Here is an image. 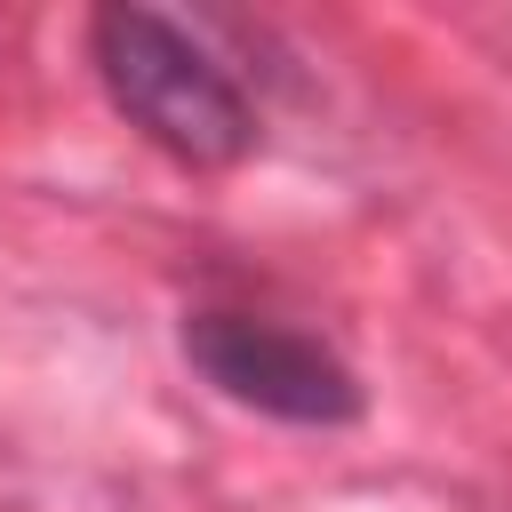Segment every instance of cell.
<instances>
[{"label":"cell","mask_w":512,"mask_h":512,"mask_svg":"<svg viewBox=\"0 0 512 512\" xmlns=\"http://www.w3.org/2000/svg\"><path fill=\"white\" fill-rule=\"evenodd\" d=\"M88 64L112 96V112L160 144L184 168H232L256 152V112L240 96V80L160 8L112 0L88 16Z\"/></svg>","instance_id":"6da1fadb"},{"label":"cell","mask_w":512,"mask_h":512,"mask_svg":"<svg viewBox=\"0 0 512 512\" xmlns=\"http://www.w3.org/2000/svg\"><path fill=\"white\" fill-rule=\"evenodd\" d=\"M184 360L200 384H216L224 400L272 416V424H304V432H336V424H360L368 392L360 376L304 328L288 320H256V312H192L184 320Z\"/></svg>","instance_id":"7a4b0ae2"}]
</instances>
